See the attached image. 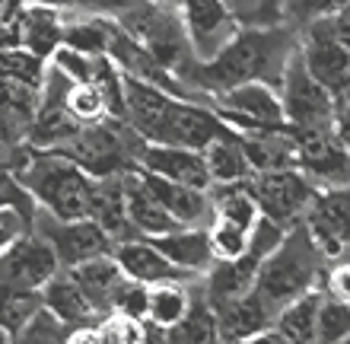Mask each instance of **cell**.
Returning <instances> with one entry per match:
<instances>
[{
  "label": "cell",
  "instance_id": "cell-1",
  "mask_svg": "<svg viewBox=\"0 0 350 344\" xmlns=\"http://www.w3.org/2000/svg\"><path fill=\"white\" fill-rule=\"evenodd\" d=\"M296 51H299V29L284 19L265 26H242L217 57L198 61L185 83L204 103L242 83H271L280 90L286 64Z\"/></svg>",
  "mask_w": 350,
  "mask_h": 344
},
{
  "label": "cell",
  "instance_id": "cell-2",
  "mask_svg": "<svg viewBox=\"0 0 350 344\" xmlns=\"http://www.w3.org/2000/svg\"><path fill=\"white\" fill-rule=\"evenodd\" d=\"M13 172L23 182L38 211H45L61 220H77V217H90L92 204V188L96 178L86 172L80 163L61 153V150H38L26 144L13 163Z\"/></svg>",
  "mask_w": 350,
  "mask_h": 344
},
{
  "label": "cell",
  "instance_id": "cell-3",
  "mask_svg": "<svg viewBox=\"0 0 350 344\" xmlns=\"http://www.w3.org/2000/svg\"><path fill=\"white\" fill-rule=\"evenodd\" d=\"M332 261L325 259V252L315 246V239L309 236V230L303 226V220L284 233V239L277 242V249L265 259L255 280V293L261 297L271 316L280 306H286L290 300H296L299 293L312 287H322L325 274H328Z\"/></svg>",
  "mask_w": 350,
  "mask_h": 344
},
{
  "label": "cell",
  "instance_id": "cell-4",
  "mask_svg": "<svg viewBox=\"0 0 350 344\" xmlns=\"http://www.w3.org/2000/svg\"><path fill=\"white\" fill-rule=\"evenodd\" d=\"M121 26L128 29L131 36L137 38L140 45L147 48L150 55L157 57L159 64L172 70L178 80H188L191 67L198 64V57L191 51L185 23L175 7H159L150 0H134L121 16H115Z\"/></svg>",
  "mask_w": 350,
  "mask_h": 344
},
{
  "label": "cell",
  "instance_id": "cell-5",
  "mask_svg": "<svg viewBox=\"0 0 350 344\" xmlns=\"http://www.w3.org/2000/svg\"><path fill=\"white\" fill-rule=\"evenodd\" d=\"M144 147V137L131 128L124 118H105L96 124H86L67 140L61 153L80 163L92 178L115 176V172H128L137 169V153Z\"/></svg>",
  "mask_w": 350,
  "mask_h": 344
},
{
  "label": "cell",
  "instance_id": "cell-6",
  "mask_svg": "<svg viewBox=\"0 0 350 344\" xmlns=\"http://www.w3.org/2000/svg\"><path fill=\"white\" fill-rule=\"evenodd\" d=\"M249 188H252V195H255V201H258L261 214L271 217L284 230H290V226H296L303 220L309 204H312L315 191H319V185L299 166L252 172Z\"/></svg>",
  "mask_w": 350,
  "mask_h": 344
},
{
  "label": "cell",
  "instance_id": "cell-7",
  "mask_svg": "<svg viewBox=\"0 0 350 344\" xmlns=\"http://www.w3.org/2000/svg\"><path fill=\"white\" fill-rule=\"evenodd\" d=\"M280 99H284L286 128L290 131H309L325 128L334 121V93L325 90L306 67L303 55L296 51L286 64V74L280 80Z\"/></svg>",
  "mask_w": 350,
  "mask_h": 344
},
{
  "label": "cell",
  "instance_id": "cell-8",
  "mask_svg": "<svg viewBox=\"0 0 350 344\" xmlns=\"http://www.w3.org/2000/svg\"><path fill=\"white\" fill-rule=\"evenodd\" d=\"M211 105L220 112V118L239 134H252V131H271V128H286V112L280 90L271 83H242L232 86Z\"/></svg>",
  "mask_w": 350,
  "mask_h": 344
},
{
  "label": "cell",
  "instance_id": "cell-9",
  "mask_svg": "<svg viewBox=\"0 0 350 344\" xmlns=\"http://www.w3.org/2000/svg\"><path fill=\"white\" fill-rule=\"evenodd\" d=\"M36 230L51 242L61 268H77L83 261H92L99 255H111L118 242L102 230L92 217H77V220H61L45 211L36 214Z\"/></svg>",
  "mask_w": 350,
  "mask_h": 344
},
{
  "label": "cell",
  "instance_id": "cell-10",
  "mask_svg": "<svg viewBox=\"0 0 350 344\" xmlns=\"http://www.w3.org/2000/svg\"><path fill=\"white\" fill-rule=\"evenodd\" d=\"M303 226L328 261L350 259V185L319 188L303 217Z\"/></svg>",
  "mask_w": 350,
  "mask_h": 344
},
{
  "label": "cell",
  "instance_id": "cell-11",
  "mask_svg": "<svg viewBox=\"0 0 350 344\" xmlns=\"http://www.w3.org/2000/svg\"><path fill=\"white\" fill-rule=\"evenodd\" d=\"M299 55L309 74L332 90L334 99L350 90V45L334 32L332 19L299 29Z\"/></svg>",
  "mask_w": 350,
  "mask_h": 344
},
{
  "label": "cell",
  "instance_id": "cell-12",
  "mask_svg": "<svg viewBox=\"0 0 350 344\" xmlns=\"http://www.w3.org/2000/svg\"><path fill=\"white\" fill-rule=\"evenodd\" d=\"M178 16L185 23L188 42L198 61H211L230 45L242 29L239 16L232 13L226 0H182Z\"/></svg>",
  "mask_w": 350,
  "mask_h": 344
},
{
  "label": "cell",
  "instance_id": "cell-13",
  "mask_svg": "<svg viewBox=\"0 0 350 344\" xmlns=\"http://www.w3.org/2000/svg\"><path fill=\"white\" fill-rule=\"evenodd\" d=\"M299 169L312 178L319 188L350 185V153L334 134V124L309 131H293Z\"/></svg>",
  "mask_w": 350,
  "mask_h": 344
},
{
  "label": "cell",
  "instance_id": "cell-14",
  "mask_svg": "<svg viewBox=\"0 0 350 344\" xmlns=\"http://www.w3.org/2000/svg\"><path fill=\"white\" fill-rule=\"evenodd\" d=\"M61 271L51 242L32 226L0 255V280L23 290H42Z\"/></svg>",
  "mask_w": 350,
  "mask_h": 344
},
{
  "label": "cell",
  "instance_id": "cell-15",
  "mask_svg": "<svg viewBox=\"0 0 350 344\" xmlns=\"http://www.w3.org/2000/svg\"><path fill=\"white\" fill-rule=\"evenodd\" d=\"M137 169L163 176L169 182H182V185L211 188V169H207V159H204V150L144 140V147L137 153Z\"/></svg>",
  "mask_w": 350,
  "mask_h": 344
},
{
  "label": "cell",
  "instance_id": "cell-16",
  "mask_svg": "<svg viewBox=\"0 0 350 344\" xmlns=\"http://www.w3.org/2000/svg\"><path fill=\"white\" fill-rule=\"evenodd\" d=\"M115 259L124 268V274L140 284H166V280H198L191 274H185L166 252L159 249L150 236H134V239H124L115 246Z\"/></svg>",
  "mask_w": 350,
  "mask_h": 344
},
{
  "label": "cell",
  "instance_id": "cell-17",
  "mask_svg": "<svg viewBox=\"0 0 350 344\" xmlns=\"http://www.w3.org/2000/svg\"><path fill=\"white\" fill-rule=\"evenodd\" d=\"M10 26L16 32L19 45L42 55L45 61H51L57 48L64 45L67 13L57 7H48V3H23V10L16 13V19Z\"/></svg>",
  "mask_w": 350,
  "mask_h": 344
},
{
  "label": "cell",
  "instance_id": "cell-18",
  "mask_svg": "<svg viewBox=\"0 0 350 344\" xmlns=\"http://www.w3.org/2000/svg\"><path fill=\"white\" fill-rule=\"evenodd\" d=\"M217 309V326H220V341H265V335L274 326L271 309L261 303L255 290L242 293L236 300H226Z\"/></svg>",
  "mask_w": 350,
  "mask_h": 344
},
{
  "label": "cell",
  "instance_id": "cell-19",
  "mask_svg": "<svg viewBox=\"0 0 350 344\" xmlns=\"http://www.w3.org/2000/svg\"><path fill=\"white\" fill-rule=\"evenodd\" d=\"M42 303H45L55 316L64 319L67 326L74 328V335L83 332V328H92L102 319V313L92 306V300L86 297V290L80 287V280H77L67 268H61L55 278L42 287Z\"/></svg>",
  "mask_w": 350,
  "mask_h": 344
},
{
  "label": "cell",
  "instance_id": "cell-20",
  "mask_svg": "<svg viewBox=\"0 0 350 344\" xmlns=\"http://www.w3.org/2000/svg\"><path fill=\"white\" fill-rule=\"evenodd\" d=\"M121 178H124L128 217L140 236H163V233L178 226L175 217L166 211V204L159 201V195L153 191V185L147 182V176H144L140 169H128V172H121Z\"/></svg>",
  "mask_w": 350,
  "mask_h": 344
},
{
  "label": "cell",
  "instance_id": "cell-21",
  "mask_svg": "<svg viewBox=\"0 0 350 344\" xmlns=\"http://www.w3.org/2000/svg\"><path fill=\"white\" fill-rule=\"evenodd\" d=\"M150 239L191 278H204L217 265V252L211 246L207 226H175V230L163 233V236H150Z\"/></svg>",
  "mask_w": 350,
  "mask_h": 344
},
{
  "label": "cell",
  "instance_id": "cell-22",
  "mask_svg": "<svg viewBox=\"0 0 350 344\" xmlns=\"http://www.w3.org/2000/svg\"><path fill=\"white\" fill-rule=\"evenodd\" d=\"M144 172V169H140ZM147 182L153 185V191L159 195V201L166 204V211L175 217L178 226H211L213 220V198L211 188H194L182 185V182H169L163 176L144 172Z\"/></svg>",
  "mask_w": 350,
  "mask_h": 344
},
{
  "label": "cell",
  "instance_id": "cell-23",
  "mask_svg": "<svg viewBox=\"0 0 350 344\" xmlns=\"http://www.w3.org/2000/svg\"><path fill=\"white\" fill-rule=\"evenodd\" d=\"M90 217L102 226V230L109 233L115 242H124V239H134V236H140V233L134 230V224H131V217H128V201H124V178H121V172L96 178Z\"/></svg>",
  "mask_w": 350,
  "mask_h": 344
},
{
  "label": "cell",
  "instance_id": "cell-24",
  "mask_svg": "<svg viewBox=\"0 0 350 344\" xmlns=\"http://www.w3.org/2000/svg\"><path fill=\"white\" fill-rule=\"evenodd\" d=\"M325 303V284L299 293L274 313V335L280 344L319 341V309Z\"/></svg>",
  "mask_w": 350,
  "mask_h": 344
},
{
  "label": "cell",
  "instance_id": "cell-25",
  "mask_svg": "<svg viewBox=\"0 0 350 344\" xmlns=\"http://www.w3.org/2000/svg\"><path fill=\"white\" fill-rule=\"evenodd\" d=\"M198 280H166V284H153L147 293V326L159 328L163 338L169 341V328H175L188 316L194 297H198Z\"/></svg>",
  "mask_w": 350,
  "mask_h": 344
},
{
  "label": "cell",
  "instance_id": "cell-26",
  "mask_svg": "<svg viewBox=\"0 0 350 344\" xmlns=\"http://www.w3.org/2000/svg\"><path fill=\"white\" fill-rule=\"evenodd\" d=\"M67 271L80 280V287L86 290V297L92 300V306L99 309L102 316L115 309L121 287L128 284V274H124V268L118 265L115 252H111V255H99V259H92V261H83V265L67 268Z\"/></svg>",
  "mask_w": 350,
  "mask_h": 344
},
{
  "label": "cell",
  "instance_id": "cell-27",
  "mask_svg": "<svg viewBox=\"0 0 350 344\" xmlns=\"http://www.w3.org/2000/svg\"><path fill=\"white\" fill-rule=\"evenodd\" d=\"M242 144H245V153H249L252 172H271V169L299 166L296 137L290 128L252 131V134H242Z\"/></svg>",
  "mask_w": 350,
  "mask_h": 344
},
{
  "label": "cell",
  "instance_id": "cell-28",
  "mask_svg": "<svg viewBox=\"0 0 350 344\" xmlns=\"http://www.w3.org/2000/svg\"><path fill=\"white\" fill-rule=\"evenodd\" d=\"M207 169H211V185H230V182H245L252 178V163L245 153L239 131H230L204 150Z\"/></svg>",
  "mask_w": 350,
  "mask_h": 344
},
{
  "label": "cell",
  "instance_id": "cell-29",
  "mask_svg": "<svg viewBox=\"0 0 350 344\" xmlns=\"http://www.w3.org/2000/svg\"><path fill=\"white\" fill-rule=\"evenodd\" d=\"M169 341H182V344H194V341H220V326H217V309L207 300L204 287L198 284V297H194L188 316L178 322L175 328H169Z\"/></svg>",
  "mask_w": 350,
  "mask_h": 344
},
{
  "label": "cell",
  "instance_id": "cell-30",
  "mask_svg": "<svg viewBox=\"0 0 350 344\" xmlns=\"http://www.w3.org/2000/svg\"><path fill=\"white\" fill-rule=\"evenodd\" d=\"M48 64L42 55L29 51L23 45H3L0 48V80H10V83H23L32 86V90H42V80L48 74Z\"/></svg>",
  "mask_w": 350,
  "mask_h": 344
},
{
  "label": "cell",
  "instance_id": "cell-31",
  "mask_svg": "<svg viewBox=\"0 0 350 344\" xmlns=\"http://www.w3.org/2000/svg\"><path fill=\"white\" fill-rule=\"evenodd\" d=\"M36 112H38V90L0 80V121L3 124H10L13 131H19L26 137Z\"/></svg>",
  "mask_w": 350,
  "mask_h": 344
},
{
  "label": "cell",
  "instance_id": "cell-32",
  "mask_svg": "<svg viewBox=\"0 0 350 344\" xmlns=\"http://www.w3.org/2000/svg\"><path fill=\"white\" fill-rule=\"evenodd\" d=\"M67 109H70V115H74V121L80 128L111 118L109 99H105V93H102L96 83H74L70 86V93H67Z\"/></svg>",
  "mask_w": 350,
  "mask_h": 344
},
{
  "label": "cell",
  "instance_id": "cell-33",
  "mask_svg": "<svg viewBox=\"0 0 350 344\" xmlns=\"http://www.w3.org/2000/svg\"><path fill=\"white\" fill-rule=\"evenodd\" d=\"M350 0H286L280 7V19L290 23L293 29H306L312 23H325V19H334L347 7Z\"/></svg>",
  "mask_w": 350,
  "mask_h": 344
},
{
  "label": "cell",
  "instance_id": "cell-34",
  "mask_svg": "<svg viewBox=\"0 0 350 344\" xmlns=\"http://www.w3.org/2000/svg\"><path fill=\"white\" fill-rule=\"evenodd\" d=\"M74 328L67 326L61 316H55L51 309L42 306L29 316V322L23 326V332L16 335V341H32V344H55V341H70Z\"/></svg>",
  "mask_w": 350,
  "mask_h": 344
},
{
  "label": "cell",
  "instance_id": "cell-35",
  "mask_svg": "<svg viewBox=\"0 0 350 344\" xmlns=\"http://www.w3.org/2000/svg\"><path fill=\"white\" fill-rule=\"evenodd\" d=\"M207 233H211V246H213V252H217V261L245 255L249 239H252L249 226H239V224H232V220H223V217H213Z\"/></svg>",
  "mask_w": 350,
  "mask_h": 344
},
{
  "label": "cell",
  "instance_id": "cell-36",
  "mask_svg": "<svg viewBox=\"0 0 350 344\" xmlns=\"http://www.w3.org/2000/svg\"><path fill=\"white\" fill-rule=\"evenodd\" d=\"M319 341H350V303L332 297L325 290V303L319 309Z\"/></svg>",
  "mask_w": 350,
  "mask_h": 344
},
{
  "label": "cell",
  "instance_id": "cell-37",
  "mask_svg": "<svg viewBox=\"0 0 350 344\" xmlns=\"http://www.w3.org/2000/svg\"><path fill=\"white\" fill-rule=\"evenodd\" d=\"M36 226V217L26 214L23 207H13V204H0V255L13 246V242L29 233Z\"/></svg>",
  "mask_w": 350,
  "mask_h": 344
},
{
  "label": "cell",
  "instance_id": "cell-38",
  "mask_svg": "<svg viewBox=\"0 0 350 344\" xmlns=\"http://www.w3.org/2000/svg\"><path fill=\"white\" fill-rule=\"evenodd\" d=\"M232 13L239 16L242 26H265V23H280L274 13V0H226Z\"/></svg>",
  "mask_w": 350,
  "mask_h": 344
},
{
  "label": "cell",
  "instance_id": "cell-39",
  "mask_svg": "<svg viewBox=\"0 0 350 344\" xmlns=\"http://www.w3.org/2000/svg\"><path fill=\"white\" fill-rule=\"evenodd\" d=\"M0 204H13V207H23L26 214L36 217L38 207L36 201H32V195H29L26 188H23V182L16 178V172L7 166H0Z\"/></svg>",
  "mask_w": 350,
  "mask_h": 344
},
{
  "label": "cell",
  "instance_id": "cell-40",
  "mask_svg": "<svg viewBox=\"0 0 350 344\" xmlns=\"http://www.w3.org/2000/svg\"><path fill=\"white\" fill-rule=\"evenodd\" d=\"M325 290L332 297L350 303V259L347 261H332L328 265V274H325Z\"/></svg>",
  "mask_w": 350,
  "mask_h": 344
},
{
  "label": "cell",
  "instance_id": "cell-41",
  "mask_svg": "<svg viewBox=\"0 0 350 344\" xmlns=\"http://www.w3.org/2000/svg\"><path fill=\"white\" fill-rule=\"evenodd\" d=\"M332 124H334V134L341 137V144L350 153V90L334 99V121Z\"/></svg>",
  "mask_w": 350,
  "mask_h": 344
},
{
  "label": "cell",
  "instance_id": "cell-42",
  "mask_svg": "<svg viewBox=\"0 0 350 344\" xmlns=\"http://www.w3.org/2000/svg\"><path fill=\"white\" fill-rule=\"evenodd\" d=\"M23 3L26 0H0V26H10L16 19V13L23 10Z\"/></svg>",
  "mask_w": 350,
  "mask_h": 344
},
{
  "label": "cell",
  "instance_id": "cell-43",
  "mask_svg": "<svg viewBox=\"0 0 350 344\" xmlns=\"http://www.w3.org/2000/svg\"><path fill=\"white\" fill-rule=\"evenodd\" d=\"M332 26H334V32H338V36H341L344 42L350 45V3L341 10V13H338V16L332 19Z\"/></svg>",
  "mask_w": 350,
  "mask_h": 344
},
{
  "label": "cell",
  "instance_id": "cell-44",
  "mask_svg": "<svg viewBox=\"0 0 350 344\" xmlns=\"http://www.w3.org/2000/svg\"><path fill=\"white\" fill-rule=\"evenodd\" d=\"M3 45H19L13 26H0V48H3Z\"/></svg>",
  "mask_w": 350,
  "mask_h": 344
},
{
  "label": "cell",
  "instance_id": "cell-45",
  "mask_svg": "<svg viewBox=\"0 0 350 344\" xmlns=\"http://www.w3.org/2000/svg\"><path fill=\"white\" fill-rule=\"evenodd\" d=\"M150 3H159V7H175V10H178V3H182V0H150Z\"/></svg>",
  "mask_w": 350,
  "mask_h": 344
},
{
  "label": "cell",
  "instance_id": "cell-46",
  "mask_svg": "<svg viewBox=\"0 0 350 344\" xmlns=\"http://www.w3.org/2000/svg\"><path fill=\"white\" fill-rule=\"evenodd\" d=\"M284 3H286V0H274V13H277V16H280V7H284Z\"/></svg>",
  "mask_w": 350,
  "mask_h": 344
}]
</instances>
